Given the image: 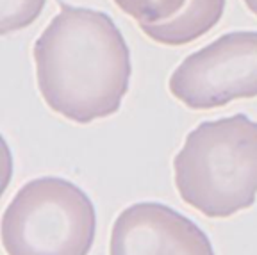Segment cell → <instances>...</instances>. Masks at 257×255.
I'll return each instance as SVG.
<instances>
[{"instance_id": "8", "label": "cell", "mask_w": 257, "mask_h": 255, "mask_svg": "<svg viewBox=\"0 0 257 255\" xmlns=\"http://www.w3.org/2000/svg\"><path fill=\"white\" fill-rule=\"evenodd\" d=\"M47 0H0V34L27 29L43 13Z\"/></svg>"}, {"instance_id": "1", "label": "cell", "mask_w": 257, "mask_h": 255, "mask_svg": "<svg viewBox=\"0 0 257 255\" xmlns=\"http://www.w3.org/2000/svg\"><path fill=\"white\" fill-rule=\"evenodd\" d=\"M32 56L40 95L54 112L86 125L120 111L133 63L127 41L107 13L61 2Z\"/></svg>"}, {"instance_id": "2", "label": "cell", "mask_w": 257, "mask_h": 255, "mask_svg": "<svg viewBox=\"0 0 257 255\" xmlns=\"http://www.w3.org/2000/svg\"><path fill=\"white\" fill-rule=\"evenodd\" d=\"M175 188L207 218H229L257 200V121L234 114L202 121L173 159Z\"/></svg>"}, {"instance_id": "3", "label": "cell", "mask_w": 257, "mask_h": 255, "mask_svg": "<svg viewBox=\"0 0 257 255\" xmlns=\"http://www.w3.org/2000/svg\"><path fill=\"white\" fill-rule=\"evenodd\" d=\"M96 211L88 193L61 177L25 182L2 214L8 255H88Z\"/></svg>"}, {"instance_id": "5", "label": "cell", "mask_w": 257, "mask_h": 255, "mask_svg": "<svg viewBox=\"0 0 257 255\" xmlns=\"http://www.w3.org/2000/svg\"><path fill=\"white\" fill-rule=\"evenodd\" d=\"M109 255H214V248L182 212L159 202H140L114 219Z\"/></svg>"}, {"instance_id": "6", "label": "cell", "mask_w": 257, "mask_h": 255, "mask_svg": "<svg viewBox=\"0 0 257 255\" xmlns=\"http://www.w3.org/2000/svg\"><path fill=\"white\" fill-rule=\"evenodd\" d=\"M225 0H186L181 13L161 24L140 27L147 38L166 47H182L205 36L220 24Z\"/></svg>"}, {"instance_id": "9", "label": "cell", "mask_w": 257, "mask_h": 255, "mask_svg": "<svg viewBox=\"0 0 257 255\" xmlns=\"http://www.w3.org/2000/svg\"><path fill=\"white\" fill-rule=\"evenodd\" d=\"M243 2H245L246 8H248L250 11H252L253 15L257 16V0H243Z\"/></svg>"}, {"instance_id": "7", "label": "cell", "mask_w": 257, "mask_h": 255, "mask_svg": "<svg viewBox=\"0 0 257 255\" xmlns=\"http://www.w3.org/2000/svg\"><path fill=\"white\" fill-rule=\"evenodd\" d=\"M140 27L166 22L181 13L186 0H112Z\"/></svg>"}, {"instance_id": "4", "label": "cell", "mask_w": 257, "mask_h": 255, "mask_svg": "<svg viewBox=\"0 0 257 255\" xmlns=\"http://www.w3.org/2000/svg\"><path fill=\"white\" fill-rule=\"evenodd\" d=\"M168 89L195 111L257 96V31H234L189 54L173 70Z\"/></svg>"}]
</instances>
